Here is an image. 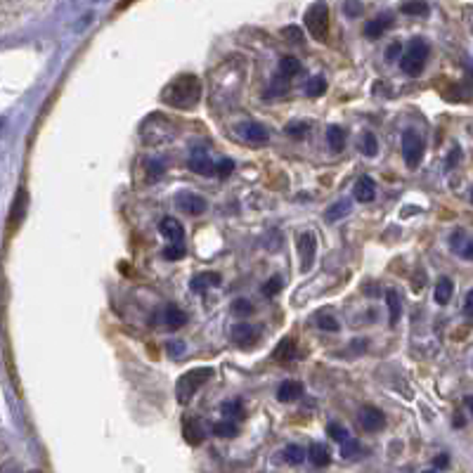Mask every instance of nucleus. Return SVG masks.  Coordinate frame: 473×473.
Segmentation results:
<instances>
[{
	"label": "nucleus",
	"instance_id": "1",
	"mask_svg": "<svg viewBox=\"0 0 473 473\" xmlns=\"http://www.w3.org/2000/svg\"><path fill=\"white\" fill-rule=\"evenodd\" d=\"M161 100L175 109H192L201 100V81L194 73H183L173 78L161 93Z\"/></svg>",
	"mask_w": 473,
	"mask_h": 473
},
{
	"label": "nucleus",
	"instance_id": "2",
	"mask_svg": "<svg viewBox=\"0 0 473 473\" xmlns=\"http://www.w3.org/2000/svg\"><path fill=\"white\" fill-rule=\"evenodd\" d=\"M211 376H214V369H211V367H196V369L185 371L178 379V384H175V397H178L180 402H189L194 397V393L199 391Z\"/></svg>",
	"mask_w": 473,
	"mask_h": 473
},
{
	"label": "nucleus",
	"instance_id": "3",
	"mask_svg": "<svg viewBox=\"0 0 473 473\" xmlns=\"http://www.w3.org/2000/svg\"><path fill=\"white\" fill-rule=\"evenodd\" d=\"M305 29L310 31V36L315 41H327L329 38V8L324 0H317L315 5H310L305 12Z\"/></svg>",
	"mask_w": 473,
	"mask_h": 473
},
{
	"label": "nucleus",
	"instance_id": "4",
	"mask_svg": "<svg viewBox=\"0 0 473 473\" xmlns=\"http://www.w3.org/2000/svg\"><path fill=\"white\" fill-rule=\"evenodd\" d=\"M426 60H428L426 41L414 38L412 43H409L407 52L400 57V69L407 73V76H419V73L424 71V67H426Z\"/></svg>",
	"mask_w": 473,
	"mask_h": 473
},
{
	"label": "nucleus",
	"instance_id": "5",
	"mask_svg": "<svg viewBox=\"0 0 473 473\" xmlns=\"http://www.w3.org/2000/svg\"><path fill=\"white\" fill-rule=\"evenodd\" d=\"M402 157L409 168H417L424 159V140L417 130L402 132Z\"/></svg>",
	"mask_w": 473,
	"mask_h": 473
},
{
	"label": "nucleus",
	"instance_id": "6",
	"mask_svg": "<svg viewBox=\"0 0 473 473\" xmlns=\"http://www.w3.org/2000/svg\"><path fill=\"white\" fill-rule=\"evenodd\" d=\"M296 251H299V258H301V270L308 273V270L312 268V263H315V253H317L315 232H310V230L301 232L299 239H296Z\"/></svg>",
	"mask_w": 473,
	"mask_h": 473
},
{
	"label": "nucleus",
	"instance_id": "7",
	"mask_svg": "<svg viewBox=\"0 0 473 473\" xmlns=\"http://www.w3.org/2000/svg\"><path fill=\"white\" fill-rule=\"evenodd\" d=\"M237 135L242 137L244 142H249V145H268V140H270L268 128L256 124V121H244V124H239Z\"/></svg>",
	"mask_w": 473,
	"mask_h": 473
},
{
	"label": "nucleus",
	"instance_id": "8",
	"mask_svg": "<svg viewBox=\"0 0 473 473\" xmlns=\"http://www.w3.org/2000/svg\"><path fill=\"white\" fill-rule=\"evenodd\" d=\"M175 204H178V209H183L185 214H189V216H199V214H204V211L209 209V204H206L204 196H199L194 192L175 194Z\"/></svg>",
	"mask_w": 473,
	"mask_h": 473
},
{
	"label": "nucleus",
	"instance_id": "9",
	"mask_svg": "<svg viewBox=\"0 0 473 473\" xmlns=\"http://www.w3.org/2000/svg\"><path fill=\"white\" fill-rule=\"evenodd\" d=\"M358 419H360V426H362L365 430H381L386 426V417H384V412L381 409H376V407H362L358 412Z\"/></svg>",
	"mask_w": 473,
	"mask_h": 473
},
{
	"label": "nucleus",
	"instance_id": "10",
	"mask_svg": "<svg viewBox=\"0 0 473 473\" xmlns=\"http://www.w3.org/2000/svg\"><path fill=\"white\" fill-rule=\"evenodd\" d=\"M232 341H235L239 348H251V345L258 341V329L249 322H239L232 327Z\"/></svg>",
	"mask_w": 473,
	"mask_h": 473
},
{
	"label": "nucleus",
	"instance_id": "11",
	"mask_svg": "<svg viewBox=\"0 0 473 473\" xmlns=\"http://www.w3.org/2000/svg\"><path fill=\"white\" fill-rule=\"evenodd\" d=\"M189 168L199 175H214L216 173V163L211 161L209 152H204V150H192V154H189Z\"/></svg>",
	"mask_w": 473,
	"mask_h": 473
},
{
	"label": "nucleus",
	"instance_id": "12",
	"mask_svg": "<svg viewBox=\"0 0 473 473\" xmlns=\"http://www.w3.org/2000/svg\"><path fill=\"white\" fill-rule=\"evenodd\" d=\"M353 196H355V201H360V204H369V201H374V196H376L374 180H371L369 175H362V178L355 183Z\"/></svg>",
	"mask_w": 473,
	"mask_h": 473
},
{
	"label": "nucleus",
	"instance_id": "13",
	"mask_svg": "<svg viewBox=\"0 0 473 473\" xmlns=\"http://www.w3.org/2000/svg\"><path fill=\"white\" fill-rule=\"evenodd\" d=\"M450 244H452V251H457L461 258L473 260V239L466 237V232L457 230L454 235L450 237Z\"/></svg>",
	"mask_w": 473,
	"mask_h": 473
},
{
	"label": "nucleus",
	"instance_id": "14",
	"mask_svg": "<svg viewBox=\"0 0 473 473\" xmlns=\"http://www.w3.org/2000/svg\"><path fill=\"white\" fill-rule=\"evenodd\" d=\"M391 26H393V14L384 12V14H379V17L371 19V22L365 26V36H369V38H379V36H384Z\"/></svg>",
	"mask_w": 473,
	"mask_h": 473
},
{
	"label": "nucleus",
	"instance_id": "15",
	"mask_svg": "<svg viewBox=\"0 0 473 473\" xmlns=\"http://www.w3.org/2000/svg\"><path fill=\"white\" fill-rule=\"evenodd\" d=\"M159 232H161L168 242H185V230L175 218H163V220L159 222Z\"/></svg>",
	"mask_w": 473,
	"mask_h": 473
},
{
	"label": "nucleus",
	"instance_id": "16",
	"mask_svg": "<svg viewBox=\"0 0 473 473\" xmlns=\"http://www.w3.org/2000/svg\"><path fill=\"white\" fill-rule=\"evenodd\" d=\"M386 301H388V322H391V327H395V324L400 322V315H402L400 294H397L395 289L386 291Z\"/></svg>",
	"mask_w": 473,
	"mask_h": 473
},
{
	"label": "nucleus",
	"instance_id": "17",
	"mask_svg": "<svg viewBox=\"0 0 473 473\" xmlns=\"http://www.w3.org/2000/svg\"><path fill=\"white\" fill-rule=\"evenodd\" d=\"M294 355H296V341L291 336H286V338H281L279 345L275 348L273 360H277V362H289V360H294Z\"/></svg>",
	"mask_w": 473,
	"mask_h": 473
},
{
	"label": "nucleus",
	"instance_id": "18",
	"mask_svg": "<svg viewBox=\"0 0 473 473\" xmlns=\"http://www.w3.org/2000/svg\"><path fill=\"white\" fill-rule=\"evenodd\" d=\"M301 393H303V384H299V381H284V384L277 388V397L281 402L296 400V397H301Z\"/></svg>",
	"mask_w": 473,
	"mask_h": 473
},
{
	"label": "nucleus",
	"instance_id": "19",
	"mask_svg": "<svg viewBox=\"0 0 473 473\" xmlns=\"http://www.w3.org/2000/svg\"><path fill=\"white\" fill-rule=\"evenodd\" d=\"M452 291H454V284H452V279L450 277H440L438 284H435V294H433L435 303H438V305H445V303H450Z\"/></svg>",
	"mask_w": 473,
	"mask_h": 473
},
{
	"label": "nucleus",
	"instance_id": "20",
	"mask_svg": "<svg viewBox=\"0 0 473 473\" xmlns=\"http://www.w3.org/2000/svg\"><path fill=\"white\" fill-rule=\"evenodd\" d=\"M26 189H19L17 192V199H14V204H12V216H10V225L12 227H17L19 222H22V218L26 214Z\"/></svg>",
	"mask_w": 473,
	"mask_h": 473
},
{
	"label": "nucleus",
	"instance_id": "21",
	"mask_svg": "<svg viewBox=\"0 0 473 473\" xmlns=\"http://www.w3.org/2000/svg\"><path fill=\"white\" fill-rule=\"evenodd\" d=\"M163 322H166L171 329H178V327H183V324L187 322V315H185V312L180 310V308L168 305L166 310H163Z\"/></svg>",
	"mask_w": 473,
	"mask_h": 473
},
{
	"label": "nucleus",
	"instance_id": "22",
	"mask_svg": "<svg viewBox=\"0 0 473 473\" xmlns=\"http://www.w3.org/2000/svg\"><path fill=\"white\" fill-rule=\"evenodd\" d=\"M216 284H220V275H216V273H201V275H196V277L192 279V289L194 291H204V289L216 286Z\"/></svg>",
	"mask_w": 473,
	"mask_h": 473
},
{
	"label": "nucleus",
	"instance_id": "23",
	"mask_svg": "<svg viewBox=\"0 0 473 473\" xmlns=\"http://www.w3.org/2000/svg\"><path fill=\"white\" fill-rule=\"evenodd\" d=\"M310 461L317 466V469H324V466H329V461H332V457H329V450L324 448V445H312L310 448Z\"/></svg>",
	"mask_w": 473,
	"mask_h": 473
},
{
	"label": "nucleus",
	"instance_id": "24",
	"mask_svg": "<svg viewBox=\"0 0 473 473\" xmlns=\"http://www.w3.org/2000/svg\"><path fill=\"white\" fill-rule=\"evenodd\" d=\"M183 433H185V438H187L189 445H199L201 440H204V428H201L196 422H185Z\"/></svg>",
	"mask_w": 473,
	"mask_h": 473
},
{
	"label": "nucleus",
	"instance_id": "25",
	"mask_svg": "<svg viewBox=\"0 0 473 473\" xmlns=\"http://www.w3.org/2000/svg\"><path fill=\"white\" fill-rule=\"evenodd\" d=\"M327 140H329V145H332L334 152H341L343 147H345V132H343V128H338V126H329Z\"/></svg>",
	"mask_w": 473,
	"mask_h": 473
},
{
	"label": "nucleus",
	"instance_id": "26",
	"mask_svg": "<svg viewBox=\"0 0 473 473\" xmlns=\"http://www.w3.org/2000/svg\"><path fill=\"white\" fill-rule=\"evenodd\" d=\"M301 62L296 60V57H281V62H279V71H281V76H286V78H291V76H296V73L301 71Z\"/></svg>",
	"mask_w": 473,
	"mask_h": 473
},
{
	"label": "nucleus",
	"instance_id": "27",
	"mask_svg": "<svg viewBox=\"0 0 473 473\" xmlns=\"http://www.w3.org/2000/svg\"><path fill=\"white\" fill-rule=\"evenodd\" d=\"M305 450L301 448V445H286V450H284V459L289 461V464H303L305 461Z\"/></svg>",
	"mask_w": 473,
	"mask_h": 473
},
{
	"label": "nucleus",
	"instance_id": "28",
	"mask_svg": "<svg viewBox=\"0 0 473 473\" xmlns=\"http://www.w3.org/2000/svg\"><path fill=\"white\" fill-rule=\"evenodd\" d=\"M324 93H327V81L322 76H315L305 83V95H310V97H320Z\"/></svg>",
	"mask_w": 473,
	"mask_h": 473
},
{
	"label": "nucleus",
	"instance_id": "29",
	"mask_svg": "<svg viewBox=\"0 0 473 473\" xmlns=\"http://www.w3.org/2000/svg\"><path fill=\"white\" fill-rule=\"evenodd\" d=\"M400 10H402L405 14H419V17L428 14V5L424 3V0H407V3H402Z\"/></svg>",
	"mask_w": 473,
	"mask_h": 473
},
{
	"label": "nucleus",
	"instance_id": "30",
	"mask_svg": "<svg viewBox=\"0 0 473 473\" xmlns=\"http://www.w3.org/2000/svg\"><path fill=\"white\" fill-rule=\"evenodd\" d=\"M185 244L183 242H171V246H166L163 249V258L166 260H180V258H185Z\"/></svg>",
	"mask_w": 473,
	"mask_h": 473
},
{
	"label": "nucleus",
	"instance_id": "31",
	"mask_svg": "<svg viewBox=\"0 0 473 473\" xmlns=\"http://www.w3.org/2000/svg\"><path fill=\"white\" fill-rule=\"evenodd\" d=\"M348 211H350V201H338V204L329 206V211H327V220H338V218L348 216Z\"/></svg>",
	"mask_w": 473,
	"mask_h": 473
},
{
	"label": "nucleus",
	"instance_id": "32",
	"mask_svg": "<svg viewBox=\"0 0 473 473\" xmlns=\"http://www.w3.org/2000/svg\"><path fill=\"white\" fill-rule=\"evenodd\" d=\"M317 327L320 329H324V332H338V329H341V324H338V320L334 315H327V312H324V315H317Z\"/></svg>",
	"mask_w": 473,
	"mask_h": 473
},
{
	"label": "nucleus",
	"instance_id": "33",
	"mask_svg": "<svg viewBox=\"0 0 473 473\" xmlns=\"http://www.w3.org/2000/svg\"><path fill=\"white\" fill-rule=\"evenodd\" d=\"M220 409H222V414H225V417H230V419H237V417H242V414H244V407H242V402H239V400L222 402Z\"/></svg>",
	"mask_w": 473,
	"mask_h": 473
},
{
	"label": "nucleus",
	"instance_id": "34",
	"mask_svg": "<svg viewBox=\"0 0 473 473\" xmlns=\"http://www.w3.org/2000/svg\"><path fill=\"white\" fill-rule=\"evenodd\" d=\"M214 433L220 435V438H232V435H237V424L232 419L230 422H220L214 426Z\"/></svg>",
	"mask_w": 473,
	"mask_h": 473
},
{
	"label": "nucleus",
	"instance_id": "35",
	"mask_svg": "<svg viewBox=\"0 0 473 473\" xmlns=\"http://www.w3.org/2000/svg\"><path fill=\"white\" fill-rule=\"evenodd\" d=\"M362 152L367 154V157H376V152H379V142H376L374 132H365L362 135Z\"/></svg>",
	"mask_w": 473,
	"mask_h": 473
},
{
	"label": "nucleus",
	"instance_id": "36",
	"mask_svg": "<svg viewBox=\"0 0 473 473\" xmlns=\"http://www.w3.org/2000/svg\"><path fill=\"white\" fill-rule=\"evenodd\" d=\"M329 438H334L336 443H343V440H348V430H345L341 424H332V426L327 428Z\"/></svg>",
	"mask_w": 473,
	"mask_h": 473
},
{
	"label": "nucleus",
	"instance_id": "37",
	"mask_svg": "<svg viewBox=\"0 0 473 473\" xmlns=\"http://www.w3.org/2000/svg\"><path fill=\"white\" fill-rule=\"evenodd\" d=\"M232 310H235V315H251L253 305L246 299H237L235 303H232Z\"/></svg>",
	"mask_w": 473,
	"mask_h": 473
},
{
	"label": "nucleus",
	"instance_id": "38",
	"mask_svg": "<svg viewBox=\"0 0 473 473\" xmlns=\"http://www.w3.org/2000/svg\"><path fill=\"white\" fill-rule=\"evenodd\" d=\"M232 171H235V161H232V159H222V161L216 166V175H220V178L232 175Z\"/></svg>",
	"mask_w": 473,
	"mask_h": 473
},
{
	"label": "nucleus",
	"instance_id": "39",
	"mask_svg": "<svg viewBox=\"0 0 473 473\" xmlns=\"http://www.w3.org/2000/svg\"><path fill=\"white\" fill-rule=\"evenodd\" d=\"M279 289H281V279L273 277V279H268V284L263 286V294L268 296V299H273L275 294H279Z\"/></svg>",
	"mask_w": 473,
	"mask_h": 473
},
{
	"label": "nucleus",
	"instance_id": "40",
	"mask_svg": "<svg viewBox=\"0 0 473 473\" xmlns=\"http://www.w3.org/2000/svg\"><path fill=\"white\" fill-rule=\"evenodd\" d=\"M308 130H310V126H308V124H291V126H286V132H289L291 137H299V140H301L303 135H305Z\"/></svg>",
	"mask_w": 473,
	"mask_h": 473
},
{
	"label": "nucleus",
	"instance_id": "41",
	"mask_svg": "<svg viewBox=\"0 0 473 473\" xmlns=\"http://www.w3.org/2000/svg\"><path fill=\"white\" fill-rule=\"evenodd\" d=\"M343 10H345L348 17H358V14H362V5H360L358 0H345Z\"/></svg>",
	"mask_w": 473,
	"mask_h": 473
},
{
	"label": "nucleus",
	"instance_id": "42",
	"mask_svg": "<svg viewBox=\"0 0 473 473\" xmlns=\"http://www.w3.org/2000/svg\"><path fill=\"white\" fill-rule=\"evenodd\" d=\"M284 36H289V41H296V43H303V31L299 26H286L284 31H281Z\"/></svg>",
	"mask_w": 473,
	"mask_h": 473
},
{
	"label": "nucleus",
	"instance_id": "43",
	"mask_svg": "<svg viewBox=\"0 0 473 473\" xmlns=\"http://www.w3.org/2000/svg\"><path fill=\"white\" fill-rule=\"evenodd\" d=\"M341 445H343V457H353L355 452L360 450V443H358V440H343Z\"/></svg>",
	"mask_w": 473,
	"mask_h": 473
},
{
	"label": "nucleus",
	"instance_id": "44",
	"mask_svg": "<svg viewBox=\"0 0 473 473\" xmlns=\"http://www.w3.org/2000/svg\"><path fill=\"white\" fill-rule=\"evenodd\" d=\"M464 315L473 317V289L466 294V301H464Z\"/></svg>",
	"mask_w": 473,
	"mask_h": 473
},
{
	"label": "nucleus",
	"instance_id": "45",
	"mask_svg": "<svg viewBox=\"0 0 473 473\" xmlns=\"http://www.w3.org/2000/svg\"><path fill=\"white\" fill-rule=\"evenodd\" d=\"M397 55H400V43H393V45L386 50V60H395Z\"/></svg>",
	"mask_w": 473,
	"mask_h": 473
},
{
	"label": "nucleus",
	"instance_id": "46",
	"mask_svg": "<svg viewBox=\"0 0 473 473\" xmlns=\"http://www.w3.org/2000/svg\"><path fill=\"white\" fill-rule=\"evenodd\" d=\"M450 464V457L448 454H440L438 459H435V466H438V469H443V466H448Z\"/></svg>",
	"mask_w": 473,
	"mask_h": 473
},
{
	"label": "nucleus",
	"instance_id": "47",
	"mask_svg": "<svg viewBox=\"0 0 473 473\" xmlns=\"http://www.w3.org/2000/svg\"><path fill=\"white\" fill-rule=\"evenodd\" d=\"M466 407H469L473 414V395H466Z\"/></svg>",
	"mask_w": 473,
	"mask_h": 473
},
{
	"label": "nucleus",
	"instance_id": "48",
	"mask_svg": "<svg viewBox=\"0 0 473 473\" xmlns=\"http://www.w3.org/2000/svg\"><path fill=\"white\" fill-rule=\"evenodd\" d=\"M132 3H135V0H124V3H121V5H119V10H124V8H126V5H132Z\"/></svg>",
	"mask_w": 473,
	"mask_h": 473
},
{
	"label": "nucleus",
	"instance_id": "49",
	"mask_svg": "<svg viewBox=\"0 0 473 473\" xmlns=\"http://www.w3.org/2000/svg\"><path fill=\"white\" fill-rule=\"evenodd\" d=\"M471 201H473V192H471Z\"/></svg>",
	"mask_w": 473,
	"mask_h": 473
},
{
	"label": "nucleus",
	"instance_id": "50",
	"mask_svg": "<svg viewBox=\"0 0 473 473\" xmlns=\"http://www.w3.org/2000/svg\"><path fill=\"white\" fill-rule=\"evenodd\" d=\"M95 3H100V0H95Z\"/></svg>",
	"mask_w": 473,
	"mask_h": 473
}]
</instances>
